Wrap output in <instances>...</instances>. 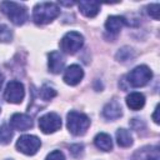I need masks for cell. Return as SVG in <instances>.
<instances>
[{
  "label": "cell",
  "instance_id": "cell-1",
  "mask_svg": "<svg viewBox=\"0 0 160 160\" xmlns=\"http://www.w3.org/2000/svg\"><path fill=\"white\" fill-rule=\"evenodd\" d=\"M60 9L55 2H38L32 9V20L38 25H45L55 20Z\"/></svg>",
  "mask_w": 160,
  "mask_h": 160
},
{
  "label": "cell",
  "instance_id": "cell-2",
  "mask_svg": "<svg viewBox=\"0 0 160 160\" xmlns=\"http://www.w3.org/2000/svg\"><path fill=\"white\" fill-rule=\"evenodd\" d=\"M0 10L15 25H22L28 20V9L19 2L2 1L0 4Z\"/></svg>",
  "mask_w": 160,
  "mask_h": 160
},
{
  "label": "cell",
  "instance_id": "cell-3",
  "mask_svg": "<svg viewBox=\"0 0 160 160\" xmlns=\"http://www.w3.org/2000/svg\"><path fill=\"white\" fill-rule=\"evenodd\" d=\"M66 125L69 131L75 135V136H80L84 135L86 132V130L90 126V119L79 111H70L66 116Z\"/></svg>",
  "mask_w": 160,
  "mask_h": 160
},
{
  "label": "cell",
  "instance_id": "cell-4",
  "mask_svg": "<svg viewBox=\"0 0 160 160\" xmlns=\"http://www.w3.org/2000/svg\"><path fill=\"white\" fill-rule=\"evenodd\" d=\"M151 78H152L151 70L146 65H139L126 75V81L132 88H141L145 86L151 80Z\"/></svg>",
  "mask_w": 160,
  "mask_h": 160
},
{
  "label": "cell",
  "instance_id": "cell-5",
  "mask_svg": "<svg viewBox=\"0 0 160 160\" xmlns=\"http://www.w3.org/2000/svg\"><path fill=\"white\" fill-rule=\"evenodd\" d=\"M82 44H84V36L80 32H78V31H69L60 40V49L65 54L72 55L78 50L81 49Z\"/></svg>",
  "mask_w": 160,
  "mask_h": 160
},
{
  "label": "cell",
  "instance_id": "cell-6",
  "mask_svg": "<svg viewBox=\"0 0 160 160\" xmlns=\"http://www.w3.org/2000/svg\"><path fill=\"white\" fill-rule=\"evenodd\" d=\"M41 146V141L35 135H22L16 141V149L25 155H34Z\"/></svg>",
  "mask_w": 160,
  "mask_h": 160
},
{
  "label": "cell",
  "instance_id": "cell-7",
  "mask_svg": "<svg viewBox=\"0 0 160 160\" xmlns=\"http://www.w3.org/2000/svg\"><path fill=\"white\" fill-rule=\"evenodd\" d=\"M25 96L24 85L20 81L12 80L6 85V89L4 91V98L10 104H20Z\"/></svg>",
  "mask_w": 160,
  "mask_h": 160
},
{
  "label": "cell",
  "instance_id": "cell-8",
  "mask_svg": "<svg viewBox=\"0 0 160 160\" xmlns=\"http://www.w3.org/2000/svg\"><path fill=\"white\" fill-rule=\"evenodd\" d=\"M39 128L44 134H52L61 128V118L56 112H46L39 119Z\"/></svg>",
  "mask_w": 160,
  "mask_h": 160
},
{
  "label": "cell",
  "instance_id": "cell-9",
  "mask_svg": "<svg viewBox=\"0 0 160 160\" xmlns=\"http://www.w3.org/2000/svg\"><path fill=\"white\" fill-rule=\"evenodd\" d=\"M10 125L14 130L25 131V130H29L30 128H32V120L26 114L16 112L10 118Z\"/></svg>",
  "mask_w": 160,
  "mask_h": 160
},
{
  "label": "cell",
  "instance_id": "cell-10",
  "mask_svg": "<svg viewBox=\"0 0 160 160\" xmlns=\"http://www.w3.org/2000/svg\"><path fill=\"white\" fill-rule=\"evenodd\" d=\"M130 160H160V151L158 146H144L136 150Z\"/></svg>",
  "mask_w": 160,
  "mask_h": 160
},
{
  "label": "cell",
  "instance_id": "cell-11",
  "mask_svg": "<svg viewBox=\"0 0 160 160\" xmlns=\"http://www.w3.org/2000/svg\"><path fill=\"white\" fill-rule=\"evenodd\" d=\"M82 78H84V70L81 69V66H79L76 64L70 65L64 72V81L71 86L78 85Z\"/></svg>",
  "mask_w": 160,
  "mask_h": 160
},
{
  "label": "cell",
  "instance_id": "cell-12",
  "mask_svg": "<svg viewBox=\"0 0 160 160\" xmlns=\"http://www.w3.org/2000/svg\"><path fill=\"white\" fill-rule=\"evenodd\" d=\"M122 115V109L119 101L111 100L102 109V116L108 120H116Z\"/></svg>",
  "mask_w": 160,
  "mask_h": 160
},
{
  "label": "cell",
  "instance_id": "cell-13",
  "mask_svg": "<svg viewBox=\"0 0 160 160\" xmlns=\"http://www.w3.org/2000/svg\"><path fill=\"white\" fill-rule=\"evenodd\" d=\"M48 65H49V70H50L52 74H59V72H61L62 69H64V65H65V59H64L62 54L59 52V51H51V52L49 54Z\"/></svg>",
  "mask_w": 160,
  "mask_h": 160
},
{
  "label": "cell",
  "instance_id": "cell-14",
  "mask_svg": "<svg viewBox=\"0 0 160 160\" xmlns=\"http://www.w3.org/2000/svg\"><path fill=\"white\" fill-rule=\"evenodd\" d=\"M78 6L80 12L86 18H94L100 11V4L96 1H80Z\"/></svg>",
  "mask_w": 160,
  "mask_h": 160
},
{
  "label": "cell",
  "instance_id": "cell-15",
  "mask_svg": "<svg viewBox=\"0 0 160 160\" xmlns=\"http://www.w3.org/2000/svg\"><path fill=\"white\" fill-rule=\"evenodd\" d=\"M124 25H125V19L122 16L112 15V16L108 18V20L105 22V29L110 34H118L122 29Z\"/></svg>",
  "mask_w": 160,
  "mask_h": 160
},
{
  "label": "cell",
  "instance_id": "cell-16",
  "mask_svg": "<svg viewBox=\"0 0 160 160\" xmlns=\"http://www.w3.org/2000/svg\"><path fill=\"white\" fill-rule=\"evenodd\" d=\"M126 105L131 110H140L145 105V96L140 92H130L126 96Z\"/></svg>",
  "mask_w": 160,
  "mask_h": 160
},
{
  "label": "cell",
  "instance_id": "cell-17",
  "mask_svg": "<svg viewBox=\"0 0 160 160\" xmlns=\"http://www.w3.org/2000/svg\"><path fill=\"white\" fill-rule=\"evenodd\" d=\"M94 144L98 149H100L102 151H110L112 149V140H111L110 135H108L105 132H99L94 138Z\"/></svg>",
  "mask_w": 160,
  "mask_h": 160
},
{
  "label": "cell",
  "instance_id": "cell-18",
  "mask_svg": "<svg viewBox=\"0 0 160 160\" xmlns=\"http://www.w3.org/2000/svg\"><path fill=\"white\" fill-rule=\"evenodd\" d=\"M116 141L119 146L121 148H129L132 144V136L129 130L126 129H119L116 131Z\"/></svg>",
  "mask_w": 160,
  "mask_h": 160
},
{
  "label": "cell",
  "instance_id": "cell-19",
  "mask_svg": "<svg viewBox=\"0 0 160 160\" xmlns=\"http://www.w3.org/2000/svg\"><path fill=\"white\" fill-rule=\"evenodd\" d=\"M12 139V130L10 129L9 125L4 124L0 126V144L2 145H6L11 141Z\"/></svg>",
  "mask_w": 160,
  "mask_h": 160
},
{
  "label": "cell",
  "instance_id": "cell-20",
  "mask_svg": "<svg viewBox=\"0 0 160 160\" xmlns=\"http://www.w3.org/2000/svg\"><path fill=\"white\" fill-rule=\"evenodd\" d=\"M134 58V51L130 48H122L120 51L116 54V59L119 61H129L130 59Z\"/></svg>",
  "mask_w": 160,
  "mask_h": 160
},
{
  "label": "cell",
  "instance_id": "cell-21",
  "mask_svg": "<svg viewBox=\"0 0 160 160\" xmlns=\"http://www.w3.org/2000/svg\"><path fill=\"white\" fill-rule=\"evenodd\" d=\"M40 96L44 100H51L54 96H56V91L54 88L49 86V85H44L40 90Z\"/></svg>",
  "mask_w": 160,
  "mask_h": 160
},
{
  "label": "cell",
  "instance_id": "cell-22",
  "mask_svg": "<svg viewBox=\"0 0 160 160\" xmlns=\"http://www.w3.org/2000/svg\"><path fill=\"white\" fill-rule=\"evenodd\" d=\"M12 39V34L6 25H0V41L9 42Z\"/></svg>",
  "mask_w": 160,
  "mask_h": 160
},
{
  "label": "cell",
  "instance_id": "cell-23",
  "mask_svg": "<svg viewBox=\"0 0 160 160\" xmlns=\"http://www.w3.org/2000/svg\"><path fill=\"white\" fill-rule=\"evenodd\" d=\"M148 14L154 19V20H159L160 18V5L158 2L155 4H150L148 6Z\"/></svg>",
  "mask_w": 160,
  "mask_h": 160
},
{
  "label": "cell",
  "instance_id": "cell-24",
  "mask_svg": "<svg viewBox=\"0 0 160 160\" xmlns=\"http://www.w3.org/2000/svg\"><path fill=\"white\" fill-rule=\"evenodd\" d=\"M45 160H65V156L60 150H54L46 156Z\"/></svg>",
  "mask_w": 160,
  "mask_h": 160
},
{
  "label": "cell",
  "instance_id": "cell-25",
  "mask_svg": "<svg viewBox=\"0 0 160 160\" xmlns=\"http://www.w3.org/2000/svg\"><path fill=\"white\" fill-rule=\"evenodd\" d=\"M82 149H84V146H82V145H80V144H76V145H72V146H70V152L72 154V156H75V158H79V156L81 155V152H82Z\"/></svg>",
  "mask_w": 160,
  "mask_h": 160
},
{
  "label": "cell",
  "instance_id": "cell-26",
  "mask_svg": "<svg viewBox=\"0 0 160 160\" xmlns=\"http://www.w3.org/2000/svg\"><path fill=\"white\" fill-rule=\"evenodd\" d=\"M152 119H154V121H155L156 124L160 122V119H159V105H156V108H155V111H154V114H152Z\"/></svg>",
  "mask_w": 160,
  "mask_h": 160
},
{
  "label": "cell",
  "instance_id": "cell-27",
  "mask_svg": "<svg viewBox=\"0 0 160 160\" xmlns=\"http://www.w3.org/2000/svg\"><path fill=\"white\" fill-rule=\"evenodd\" d=\"M2 82H4V75L0 72V89H1V85H2Z\"/></svg>",
  "mask_w": 160,
  "mask_h": 160
}]
</instances>
